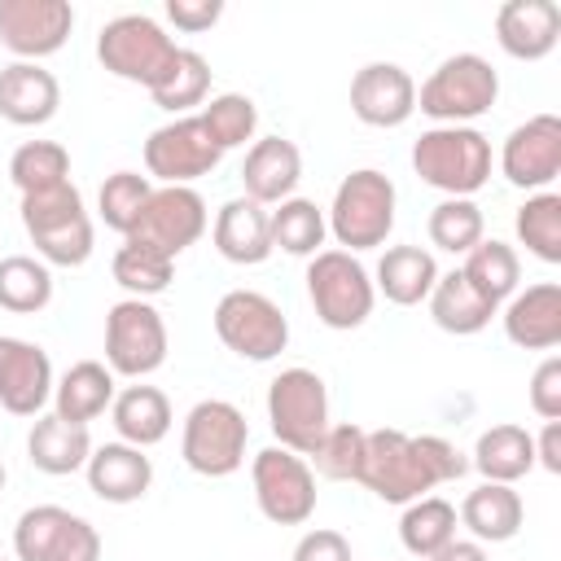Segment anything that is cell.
Wrapping results in <instances>:
<instances>
[{"label": "cell", "instance_id": "obj_1", "mask_svg": "<svg viewBox=\"0 0 561 561\" xmlns=\"http://www.w3.org/2000/svg\"><path fill=\"white\" fill-rule=\"evenodd\" d=\"M22 228L35 254L53 267H83L92 259V215L83 210V193L66 180L22 197Z\"/></svg>", "mask_w": 561, "mask_h": 561}, {"label": "cell", "instance_id": "obj_2", "mask_svg": "<svg viewBox=\"0 0 561 561\" xmlns=\"http://www.w3.org/2000/svg\"><path fill=\"white\" fill-rule=\"evenodd\" d=\"M394 206H399L394 180L377 167H359L337 184L324 224L346 254H359L386 245V237L394 232Z\"/></svg>", "mask_w": 561, "mask_h": 561}, {"label": "cell", "instance_id": "obj_3", "mask_svg": "<svg viewBox=\"0 0 561 561\" xmlns=\"http://www.w3.org/2000/svg\"><path fill=\"white\" fill-rule=\"evenodd\" d=\"M412 171L447 197H473L491 180V140L478 127H430L412 145Z\"/></svg>", "mask_w": 561, "mask_h": 561}, {"label": "cell", "instance_id": "obj_4", "mask_svg": "<svg viewBox=\"0 0 561 561\" xmlns=\"http://www.w3.org/2000/svg\"><path fill=\"white\" fill-rule=\"evenodd\" d=\"M500 96V75L478 53H456L438 61V70L416 88V110L434 118V127H469Z\"/></svg>", "mask_w": 561, "mask_h": 561}, {"label": "cell", "instance_id": "obj_5", "mask_svg": "<svg viewBox=\"0 0 561 561\" xmlns=\"http://www.w3.org/2000/svg\"><path fill=\"white\" fill-rule=\"evenodd\" d=\"M175 53H180V44H175L149 13H118V18H110V22L101 26V35H96V61H101L114 79L140 83L145 92H153V88L167 79Z\"/></svg>", "mask_w": 561, "mask_h": 561}, {"label": "cell", "instance_id": "obj_6", "mask_svg": "<svg viewBox=\"0 0 561 561\" xmlns=\"http://www.w3.org/2000/svg\"><path fill=\"white\" fill-rule=\"evenodd\" d=\"M267 421L276 434V447L294 451V456H311V447L324 438L329 430V390L324 377L294 364L280 368L267 386Z\"/></svg>", "mask_w": 561, "mask_h": 561}, {"label": "cell", "instance_id": "obj_7", "mask_svg": "<svg viewBox=\"0 0 561 561\" xmlns=\"http://www.w3.org/2000/svg\"><path fill=\"white\" fill-rule=\"evenodd\" d=\"M245 443H250L245 412L228 399H202L184 416L180 456L202 478H228L245 465Z\"/></svg>", "mask_w": 561, "mask_h": 561}, {"label": "cell", "instance_id": "obj_8", "mask_svg": "<svg viewBox=\"0 0 561 561\" xmlns=\"http://www.w3.org/2000/svg\"><path fill=\"white\" fill-rule=\"evenodd\" d=\"M307 298L316 307V320L337 333L359 329L377 307L368 267L346 250H320L307 263Z\"/></svg>", "mask_w": 561, "mask_h": 561}, {"label": "cell", "instance_id": "obj_9", "mask_svg": "<svg viewBox=\"0 0 561 561\" xmlns=\"http://www.w3.org/2000/svg\"><path fill=\"white\" fill-rule=\"evenodd\" d=\"M167 364V320L149 298H123L105 311V368L114 377H149Z\"/></svg>", "mask_w": 561, "mask_h": 561}, {"label": "cell", "instance_id": "obj_10", "mask_svg": "<svg viewBox=\"0 0 561 561\" xmlns=\"http://www.w3.org/2000/svg\"><path fill=\"white\" fill-rule=\"evenodd\" d=\"M210 320H215L219 342L232 355L250 359V364H267V359H276L289 346V320H285V311L267 294H259V289H228L215 302V316Z\"/></svg>", "mask_w": 561, "mask_h": 561}, {"label": "cell", "instance_id": "obj_11", "mask_svg": "<svg viewBox=\"0 0 561 561\" xmlns=\"http://www.w3.org/2000/svg\"><path fill=\"white\" fill-rule=\"evenodd\" d=\"M359 486H368L386 504H412L434 491V478L403 430H368L364 434V460H359Z\"/></svg>", "mask_w": 561, "mask_h": 561}, {"label": "cell", "instance_id": "obj_12", "mask_svg": "<svg viewBox=\"0 0 561 561\" xmlns=\"http://www.w3.org/2000/svg\"><path fill=\"white\" fill-rule=\"evenodd\" d=\"M18 561H101V535L88 517L61 504H35L13 526Z\"/></svg>", "mask_w": 561, "mask_h": 561}, {"label": "cell", "instance_id": "obj_13", "mask_svg": "<svg viewBox=\"0 0 561 561\" xmlns=\"http://www.w3.org/2000/svg\"><path fill=\"white\" fill-rule=\"evenodd\" d=\"M250 482H254V504L267 522L276 526H302L316 513V473L302 456L285 447H263L250 460Z\"/></svg>", "mask_w": 561, "mask_h": 561}, {"label": "cell", "instance_id": "obj_14", "mask_svg": "<svg viewBox=\"0 0 561 561\" xmlns=\"http://www.w3.org/2000/svg\"><path fill=\"white\" fill-rule=\"evenodd\" d=\"M219 162H224V149L210 140L202 114L171 118V123L153 127L149 140H145V171L153 180H162V184L193 188V180L210 175Z\"/></svg>", "mask_w": 561, "mask_h": 561}, {"label": "cell", "instance_id": "obj_15", "mask_svg": "<svg viewBox=\"0 0 561 561\" xmlns=\"http://www.w3.org/2000/svg\"><path fill=\"white\" fill-rule=\"evenodd\" d=\"M500 175H504L513 188L543 193V188L561 175V118H557V114H535V118L517 123V127L504 136Z\"/></svg>", "mask_w": 561, "mask_h": 561}, {"label": "cell", "instance_id": "obj_16", "mask_svg": "<svg viewBox=\"0 0 561 561\" xmlns=\"http://www.w3.org/2000/svg\"><path fill=\"white\" fill-rule=\"evenodd\" d=\"M75 31V9L66 0H0V44L18 61H39L61 53Z\"/></svg>", "mask_w": 561, "mask_h": 561}, {"label": "cell", "instance_id": "obj_17", "mask_svg": "<svg viewBox=\"0 0 561 561\" xmlns=\"http://www.w3.org/2000/svg\"><path fill=\"white\" fill-rule=\"evenodd\" d=\"M202 232H206V202L197 188L184 184H158L140 224L131 228L136 241L162 250L167 259H180L188 245H197Z\"/></svg>", "mask_w": 561, "mask_h": 561}, {"label": "cell", "instance_id": "obj_18", "mask_svg": "<svg viewBox=\"0 0 561 561\" xmlns=\"http://www.w3.org/2000/svg\"><path fill=\"white\" fill-rule=\"evenodd\" d=\"M351 114L368 127H403L416 114V83L399 61H368L351 79Z\"/></svg>", "mask_w": 561, "mask_h": 561}, {"label": "cell", "instance_id": "obj_19", "mask_svg": "<svg viewBox=\"0 0 561 561\" xmlns=\"http://www.w3.org/2000/svg\"><path fill=\"white\" fill-rule=\"evenodd\" d=\"M53 359L39 342L0 337V408L13 416H39L53 399Z\"/></svg>", "mask_w": 561, "mask_h": 561}, {"label": "cell", "instance_id": "obj_20", "mask_svg": "<svg viewBox=\"0 0 561 561\" xmlns=\"http://www.w3.org/2000/svg\"><path fill=\"white\" fill-rule=\"evenodd\" d=\"M495 39L513 61H543L561 39V9L552 0H504Z\"/></svg>", "mask_w": 561, "mask_h": 561}, {"label": "cell", "instance_id": "obj_21", "mask_svg": "<svg viewBox=\"0 0 561 561\" xmlns=\"http://www.w3.org/2000/svg\"><path fill=\"white\" fill-rule=\"evenodd\" d=\"M88 491L105 504H136L153 486V460L131 443H101L92 447L88 465Z\"/></svg>", "mask_w": 561, "mask_h": 561}, {"label": "cell", "instance_id": "obj_22", "mask_svg": "<svg viewBox=\"0 0 561 561\" xmlns=\"http://www.w3.org/2000/svg\"><path fill=\"white\" fill-rule=\"evenodd\" d=\"M302 180V153L294 140L285 136H263L245 149V162H241V184H245V197L259 202V206H280L285 197H294Z\"/></svg>", "mask_w": 561, "mask_h": 561}, {"label": "cell", "instance_id": "obj_23", "mask_svg": "<svg viewBox=\"0 0 561 561\" xmlns=\"http://www.w3.org/2000/svg\"><path fill=\"white\" fill-rule=\"evenodd\" d=\"M504 333L522 351H552L561 342V285L539 280L508 298L504 307Z\"/></svg>", "mask_w": 561, "mask_h": 561}, {"label": "cell", "instance_id": "obj_24", "mask_svg": "<svg viewBox=\"0 0 561 561\" xmlns=\"http://www.w3.org/2000/svg\"><path fill=\"white\" fill-rule=\"evenodd\" d=\"M61 88L39 61H9L0 70V118L13 127H39L57 114Z\"/></svg>", "mask_w": 561, "mask_h": 561}, {"label": "cell", "instance_id": "obj_25", "mask_svg": "<svg viewBox=\"0 0 561 561\" xmlns=\"http://www.w3.org/2000/svg\"><path fill=\"white\" fill-rule=\"evenodd\" d=\"M92 456V434L88 425H75V421H61L57 412H44L35 416L31 434H26V460L48 473V478H66V473H79Z\"/></svg>", "mask_w": 561, "mask_h": 561}, {"label": "cell", "instance_id": "obj_26", "mask_svg": "<svg viewBox=\"0 0 561 561\" xmlns=\"http://www.w3.org/2000/svg\"><path fill=\"white\" fill-rule=\"evenodd\" d=\"M210 241L215 250L228 259V263H241V267H254L272 254V232H267V210L250 197H232L219 206L215 215V228H210Z\"/></svg>", "mask_w": 561, "mask_h": 561}, {"label": "cell", "instance_id": "obj_27", "mask_svg": "<svg viewBox=\"0 0 561 561\" xmlns=\"http://www.w3.org/2000/svg\"><path fill=\"white\" fill-rule=\"evenodd\" d=\"M438 280V263L430 250L421 245H390L381 259H377V276H373V289L394 302V307H416L430 298Z\"/></svg>", "mask_w": 561, "mask_h": 561}, {"label": "cell", "instance_id": "obj_28", "mask_svg": "<svg viewBox=\"0 0 561 561\" xmlns=\"http://www.w3.org/2000/svg\"><path fill=\"white\" fill-rule=\"evenodd\" d=\"M114 373L101 364V359H79L70 364L57 386H53V412L61 421H75V425H88L96 421L110 403H114Z\"/></svg>", "mask_w": 561, "mask_h": 561}, {"label": "cell", "instance_id": "obj_29", "mask_svg": "<svg viewBox=\"0 0 561 561\" xmlns=\"http://www.w3.org/2000/svg\"><path fill=\"white\" fill-rule=\"evenodd\" d=\"M460 526L478 539V543H508L517 530H522V517H526V508H522V495L513 491V486H504V482H482V486H473L469 495H465V504H460Z\"/></svg>", "mask_w": 561, "mask_h": 561}, {"label": "cell", "instance_id": "obj_30", "mask_svg": "<svg viewBox=\"0 0 561 561\" xmlns=\"http://www.w3.org/2000/svg\"><path fill=\"white\" fill-rule=\"evenodd\" d=\"M430 320L443 329V333H456V337H469V333H482L491 324V316L500 311L495 302H486L469 280L465 272H438L434 289H430Z\"/></svg>", "mask_w": 561, "mask_h": 561}, {"label": "cell", "instance_id": "obj_31", "mask_svg": "<svg viewBox=\"0 0 561 561\" xmlns=\"http://www.w3.org/2000/svg\"><path fill=\"white\" fill-rule=\"evenodd\" d=\"M469 465L482 473V482H504V486H513L517 478H526V473L535 469V434L522 430V425H513V421L491 425V430L478 434Z\"/></svg>", "mask_w": 561, "mask_h": 561}, {"label": "cell", "instance_id": "obj_32", "mask_svg": "<svg viewBox=\"0 0 561 561\" xmlns=\"http://www.w3.org/2000/svg\"><path fill=\"white\" fill-rule=\"evenodd\" d=\"M110 421L118 430V443H131L145 451L171 434V403L158 386H127L114 394Z\"/></svg>", "mask_w": 561, "mask_h": 561}, {"label": "cell", "instance_id": "obj_33", "mask_svg": "<svg viewBox=\"0 0 561 561\" xmlns=\"http://www.w3.org/2000/svg\"><path fill=\"white\" fill-rule=\"evenodd\" d=\"M465 280L486 298V302H508L517 294V280H522V259L508 241L500 237H482L469 254H465Z\"/></svg>", "mask_w": 561, "mask_h": 561}, {"label": "cell", "instance_id": "obj_34", "mask_svg": "<svg viewBox=\"0 0 561 561\" xmlns=\"http://www.w3.org/2000/svg\"><path fill=\"white\" fill-rule=\"evenodd\" d=\"M267 232H272V250H285L294 259H316L329 237V224L316 202L285 197L276 210H267Z\"/></svg>", "mask_w": 561, "mask_h": 561}, {"label": "cell", "instance_id": "obj_35", "mask_svg": "<svg viewBox=\"0 0 561 561\" xmlns=\"http://www.w3.org/2000/svg\"><path fill=\"white\" fill-rule=\"evenodd\" d=\"M456 508L443 500V495H421L412 504H403V517H399V543L412 552V557H434L443 543L456 539Z\"/></svg>", "mask_w": 561, "mask_h": 561}, {"label": "cell", "instance_id": "obj_36", "mask_svg": "<svg viewBox=\"0 0 561 561\" xmlns=\"http://www.w3.org/2000/svg\"><path fill=\"white\" fill-rule=\"evenodd\" d=\"M53 302V272L44 259L4 254L0 259V307L13 316H35Z\"/></svg>", "mask_w": 561, "mask_h": 561}, {"label": "cell", "instance_id": "obj_37", "mask_svg": "<svg viewBox=\"0 0 561 561\" xmlns=\"http://www.w3.org/2000/svg\"><path fill=\"white\" fill-rule=\"evenodd\" d=\"M513 232L539 263H561V197L552 188L530 193L513 215Z\"/></svg>", "mask_w": 561, "mask_h": 561}, {"label": "cell", "instance_id": "obj_38", "mask_svg": "<svg viewBox=\"0 0 561 561\" xmlns=\"http://www.w3.org/2000/svg\"><path fill=\"white\" fill-rule=\"evenodd\" d=\"M175 276V259H167L162 250L136 241V237H123L118 254H114V280L127 289V298H153L171 285Z\"/></svg>", "mask_w": 561, "mask_h": 561}, {"label": "cell", "instance_id": "obj_39", "mask_svg": "<svg viewBox=\"0 0 561 561\" xmlns=\"http://www.w3.org/2000/svg\"><path fill=\"white\" fill-rule=\"evenodd\" d=\"M206 92H210V61L202 53H193V48H180L175 61H171V70H167V79L149 96H153L158 110L184 118L193 105L206 101Z\"/></svg>", "mask_w": 561, "mask_h": 561}, {"label": "cell", "instance_id": "obj_40", "mask_svg": "<svg viewBox=\"0 0 561 561\" xmlns=\"http://www.w3.org/2000/svg\"><path fill=\"white\" fill-rule=\"evenodd\" d=\"M9 180L22 197L53 188V184H66L70 180V153L57 140H26L9 158Z\"/></svg>", "mask_w": 561, "mask_h": 561}, {"label": "cell", "instance_id": "obj_41", "mask_svg": "<svg viewBox=\"0 0 561 561\" xmlns=\"http://www.w3.org/2000/svg\"><path fill=\"white\" fill-rule=\"evenodd\" d=\"M482 228H486V219L473 197H443L425 219L430 245H438L447 254H469L482 241Z\"/></svg>", "mask_w": 561, "mask_h": 561}, {"label": "cell", "instance_id": "obj_42", "mask_svg": "<svg viewBox=\"0 0 561 561\" xmlns=\"http://www.w3.org/2000/svg\"><path fill=\"white\" fill-rule=\"evenodd\" d=\"M149 197H153L149 175H140V171H114V175H105V184L96 193V210H101L105 228L131 237V228L140 224Z\"/></svg>", "mask_w": 561, "mask_h": 561}, {"label": "cell", "instance_id": "obj_43", "mask_svg": "<svg viewBox=\"0 0 561 561\" xmlns=\"http://www.w3.org/2000/svg\"><path fill=\"white\" fill-rule=\"evenodd\" d=\"M364 434H368V430H359V425H351V421L329 425L324 438H320V443L311 447V456H307L311 473H320V478H329V482H359Z\"/></svg>", "mask_w": 561, "mask_h": 561}, {"label": "cell", "instance_id": "obj_44", "mask_svg": "<svg viewBox=\"0 0 561 561\" xmlns=\"http://www.w3.org/2000/svg\"><path fill=\"white\" fill-rule=\"evenodd\" d=\"M202 123H206L210 140L228 153V149L254 140L259 110H254V101H250L245 92H219V96H210V105L202 110Z\"/></svg>", "mask_w": 561, "mask_h": 561}, {"label": "cell", "instance_id": "obj_45", "mask_svg": "<svg viewBox=\"0 0 561 561\" xmlns=\"http://www.w3.org/2000/svg\"><path fill=\"white\" fill-rule=\"evenodd\" d=\"M412 443H416V451H421V460H425L434 486L465 478L469 460H465V451H460L456 443H447V438H438V434H412Z\"/></svg>", "mask_w": 561, "mask_h": 561}, {"label": "cell", "instance_id": "obj_46", "mask_svg": "<svg viewBox=\"0 0 561 561\" xmlns=\"http://www.w3.org/2000/svg\"><path fill=\"white\" fill-rule=\"evenodd\" d=\"M530 408L543 421H561V355H548L530 373Z\"/></svg>", "mask_w": 561, "mask_h": 561}, {"label": "cell", "instance_id": "obj_47", "mask_svg": "<svg viewBox=\"0 0 561 561\" xmlns=\"http://www.w3.org/2000/svg\"><path fill=\"white\" fill-rule=\"evenodd\" d=\"M289 561H355V557H351V539L342 530L316 526V530H307L294 543V557Z\"/></svg>", "mask_w": 561, "mask_h": 561}, {"label": "cell", "instance_id": "obj_48", "mask_svg": "<svg viewBox=\"0 0 561 561\" xmlns=\"http://www.w3.org/2000/svg\"><path fill=\"white\" fill-rule=\"evenodd\" d=\"M167 18L175 22V31L202 35L224 18V4L219 0H167Z\"/></svg>", "mask_w": 561, "mask_h": 561}, {"label": "cell", "instance_id": "obj_49", "mask_svg": "<svg viewBox=\"0 0 561 561\" xmlns=\"http://www.w3.org/2000/svg\"><path fill=\"white\" fill-rule=\"evenodd\" d=\"M535 465L561 473V421H543V434L535 438Z\"/></svg>", "mask_w": 561, "mask_h": 561}, {"label": "cell", "instance_id": "obj_50", "mask_svg": "<svg viewBox=\"0 0 561 561\" xmlns=\"http://www.w3.org/2000/svg\"><path fill=\"white\" fill-rule=\"evenodd\" d=\"M425 561H491V557H486V543H478V539H451Z\"/></svg>", "mask_w": 561, "mask_h": 561}, {"label": "cell", "instance_id": "obj_51", "mask_svg": "<svg viewBox=\"0 0 561 561\" xmlns=\"http://www.w3.org/2000/svg\"><path fill=\"white\" fill-rule=\"evenodd\" d=\"M4 482H9V473H4V465H0V491H4Z\"/></svg>", "mask_w": 561, "mask_h": 561}, {"label": "cell", "instance_id": "obj_52", "mask_svg": "<svg viewBox=\"0 0 561 561\" xmlns=\"http://www.w3.org/2000/svg\"><path fill=\"white\" fill-rule=\"evenodd\" d=\"M0 561H4V557H0Z\"/></svg>", "mask_w": 561, "mask_h": 561}]
</instances>
